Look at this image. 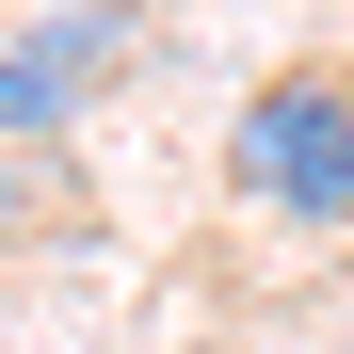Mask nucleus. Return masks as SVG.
<instances>
[{"label": "nucleus", "mask_w": 354, "mask_h": 354, "mask_svg": "<svg viewBox=\"0 0 354 354\" xmlns=\"http://www.w3.org/2000/svg\"><path fill=\"white\" fill-rule=\"evenodd\" d=\"M225 177L274 225H354V65H274L225 113Z\"/></svg>", "instance_id": "nucleus-1"}, {"label": "nucleus", "mask_w": 354, "mask_h": 354, "mask_svg": "<svg viewBox=\"0 0 354 354\" xmlns=\"http://www.w3.org/2000/svg\"><path fill=\"white\" fill-rule=\"evenodd\" d=\"M113 65H129V0H48V17L0 48V145H48Z\"/></svg>", "instance_id": "nucleus-2"}, {"label": "nucleus", "mask_w": 354, "mask_h": 354, "mask_svg": "<svg viewBox=\"0 0 354 354\" xmlns=\"http://www.w3.org/2000/svg\"><path fill=\"white\" fill-rule=\"evenodd\" d=\"M48 209V177H32V145H0V225H32Z\"/></svg>", "instance_id": "nucleus-3"}]
</instances>
